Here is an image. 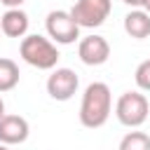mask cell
I'll return each instance as SVG.
<instances>
[{
  "label": "cell",
  "mask_w": 150,
  "mask_h": 150,
  "mask_svg": "<svg viewBox=\"0 0 150 150\" xmlns=\"http://www.w3.org/2000/svg\"><path fill=\"white\" fill-rule=\"evenodd\" d=\"M122 2H127V5H131V7H141V5H143V0H122Z\"/></svg>",
  "instance_id": "cell-15"
},
{
  "label": "cell",
  "mask_w": 150,
  "mask_h": 150,
  "mask_svg": "<svg viewBox=\"0 0 150 150\" xmlns=\"http://www.w3.org/2000/svg\"><path fill=\"white\" fill-rule=\"evenodd\" d=\"M45 28L54 45H73L80 38V26L66 9H52L45 19Z\"/></svg>",
  "instance_id": "cell-4"
},
{
  "label": "cell",
  "mask_w": 150,
  "mask_h": 150,
  "mask_svg": "<svg viewBox=\"0 0 150 150\" xmlns=\"http://www.w3.org/2000/svg\"><path fill=\"white\" fill-rule=\"evenodd\" d=\"M112 9L110 0H77L70 7V16L80 28H96L101 26Z\"/></svg>",
  "instance_id": "cell-5"
},
{
  "label": "cell",
  "mask_w": 150,
  "mask_h": 150,
  "mask_svg": "<svg viewBox=\"0 0 150 150\" xmlns=\"http://www.w3.org/2000/svg\"><path fill=\"white\" fill-rule=\"evenodd\" d=\"M77 56L84 66H103L110 59V45L103 35H87L77 45Z\"/></svg>",
  "instance_id": "cell-7"
},
{
  "label": "cell",
  "mask_w": 150,
  "mask_h": 150,
  "mask_svg": "<svg viewBox=\"0 0 150 150\" xmlns=\"http://www.w3.org/2000/svg\"><path fill=\"white\" fill-rule=\"evenodd\" d=\"M117 150H150V136L145 131H129L122 136Z\"/></svg>",
  "instance_id": "cell-12"
},
{
  "label": "cell",
  "mask_w": 150,
  "mask_h": 150,
  "mask_svg": "<svg viewBox=\"0 0 150 150\" xmlns=\"http://www.w3.org/2000/svg\"><path fill=\"white\" fill-rule=\"evenodd\" d=\"M0 2H2V5L7 7V9H12V7H21V5L26 2V0H0Z\"/></svg>",
  "instance_id": "cell-14"
},
{
  "label": "cell",
  "mask_w": 150,
  "mask_h": 150,
  "mask_svg": "<svg viewBox=\"0 0 150 150\" xmlns=\"http://www.w3.org/2000/svg\"><path fill=\"white\" fill-rule=\"evenodd\" d=\"M30 134V127L26 117L21 115H2L0 117V143L5 145H16L23 143Z\"/></svg>",
  "instance_id": "cell-8"
},
{
  "label": "cell",
  "mask_w": 150,
  "mask_h": 150,
  "mask_svg": "<svg viewBox=\"0 0 150 150\" xmlns=\"http://www.w3.org/2000/svg\"><path fill=\"white\" fill-rule=\"evenodd\" d=\"M112 110V94L105 82H91L87 84L80 103V122L87 129H98L108 122Z\"/></svg>",
  "instance_id": "cell-1"
},
{
  "label": "cell",
  "mask_w": 150,
  "mask_h": 150,
  "mask_svg": "<svg viewBox=\"0 0 150 150\" xmlns=\"http://www.w3.org/2000/svg\"><path fill=\"white\" fill-rule=\"evenodd\" d=\"M2 115H5V101L0 98V117H2Z\"/></svg>",
  "instance_id": "cell-17"
},
{
  "label": "cell",
  "mask_w": 150,
  "mask_h": 150,
  "mask_svg": "<svg viewBox=\"0 0 150 150\" xmlns=\"http://www.w3.org/2000/svg\"><path fill=\"white\" fill-rule=\"evenodd\" d=\"M19 54L28 66H33L38 70H52L59 63L56 45L42 35H23V40L19 45Z\"/></svg>",
  "instance_id": "cell-2"
},
{
  "label": "cell",
  "mask_w": 150,
  "mask_h": 150,
  "mask_svg": "<svg viewBox=\"0 0 150 150\" xmlns=\"http://www.w3.org/2000/svg\"><path fill=\"white\" fill-rule=\"evenodd\" d=\"M80 87V77L70 68H54L47 77V94L54 101H70Z\"/></svg>",
  "instance_id": "cell-6"
},
{
  "label": "cell",
  "mask_w": 150,
  "mask_h": 150,
  "mask_svg": "<svg viewBox=\"0 0 150 150\" xmlns=\"http://www.w3.org/2000/svg\"><path fill=\"white\" fill-rule=\"evenodd\" d=\"M19 66L12 61V59H0V94L2 91H12L16 84H19Z\"/></svg>",
  "instance_id": "cell-11"
},
{
  "label": "cell",
  "mask_w": 150,
  "mask_h": 150,
  "mask_svg": "<svg viewBox=\"0 0 150 150\" xmlns=\"http://www.w3.org/2000/svg\"><path fill=\"white\" fill-rule=\"evenodd\" d=\"M0 150H9V145H5V143H0Z\"/></svg>",
  "instance_id": "cell-18"
},
{
  "label": "cell",
  "mask_w": 150,
  "mask_h": 150,
  "mask_svg": "<svg viewBox=\"0 0 150 150\" xmlns=\"http://www.w3.org/2000/svg\"><path fill=\"white\" fill-rule=\"evenodd\" d=\"M141 7H143L148 14H150V0H143V5H141Z\"/></svg>",
  "instance_id": "cell-16"
},
{
  "label": "cell",
  "mask_w": 150,
  "mask_h": 150,
  "mask_svg": "<svg viewBox=\"0 0 150 150\" xmlns=\"http://www.w3.org/2000/svg\"><path fill=\"white\" fill-rule=\"evenodd\" d=\"M134 80H136V87L141 91H150V59H145V61H141L136 66Z\"/></svg>",
  "instance_id": "cell-13"
},
{
  "label": "cell",
  "mask_w": 150,
  "mask_h": 150,
  "mask_svg": "<svg viewBox=\"0 0 150 150\" xmlns=\"http://www.w3.org/2000/svg\"><path fill=\"white\" fill-rule=\"evenodd\" d=\"M150 115V103L141 91H124L115 103V117L124 127H141Z\"/></svg>",
  "instance_id": "cell-3"
},
{
  "label": "cell",
  "mask_w": 150,
  "mask_h": 150,
  "mask_svg": "<svg viewBox=\"0 0 150 150\" xmlns=\"http://www.w3.org/2000/svg\"><path fill=\"white\" fill-rule=\"evenodd\" d=\"M28 14L19 7H12L0 16V30L7 38H23L28 33Z\"/></svg>",
  "instance_id": "cell-9"
},
{
  "label": "cell",
  "mask_w": 150,
  "mask_h": 150,
  "mask_svg": "<svg viewBox=\"0 0 150 150\" xmlns=\"http://www.w3.org/2000/svg\"><path fill=\"white\" fill-rule=\"evenodd\" d=\"M124 30L129 38L145 40L150 35V14L145 9H131L124 16Z\"/></svg>",
  "instance_id": "cell-10"
}]
</instances>
